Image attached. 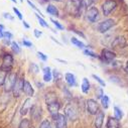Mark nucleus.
Listing matches in <instances>:
<instances>
[{
    "mask_svg": "<svg viewBox=\"0 0 128 128\" xmlns=\"http://www.w3.org/2000/svg\"><path fill=\"white\" fill-rule=\"evenodd\" d=\"M36 85H38V87H40H40H44V84H42V83H38V82Z\"/></svg>",
    "mask_w": 128,
    "mask_h": 128,
    "instance_id": "obj_49",
    "label": "nucleus"
},
{
    "mask_svg": "<svg viewBox=\"0 0 128 128\" xmlns=\"http://www.w3.org/2000/svg\"><path fill=\"white\" fill-rule=\"evenodd\" d=\"M22 23H23V26H24L25 28H27V29H28V28L30 27V26H29V24H28V23H27L25 20H23V21H22Z\"/></svg>",
    "mask_w": 128,
    "mask_h": 128,
    "instance_id": "obj_47",
    "label": "nucleus"
},
{
    "mask_svg": "<svg viewBox=\"0 0 128 128\" xmlns=\"http://www.w3.org/2000/svg\"><path fill=\"white\" fill-rule=\"evenodd\" d=\"M81 90L84 94H88L89 91H90V82L87 78H84L83 79V82H82V85H81Z\"/></svg>",
    "mask_w": 128,
    "mask_h": 128,
    "instance_id": "obj_20",
    "label": "nucleus"
},
{
    "mask_svg": "<svg viewBox=\"0 0 128 128\" xmlns=\"http://www.w3.org/2000/svg\"><path fill=\"white\" fill-rule=\"evenodd\" d=\"M34 36H36V38H40L42 36V31L38 30V29H36V28L34 30Z\"/></svg>",
    "mask_w": 128,
    "mask_h": 128,
    "instance_id": "obj_40",
    "label": "nucleus"
},
{
    "mask_svg": "<svg viewBox=\"0 0 128 128\" xmlns=\"http://www.w3.org/2000/svg\"><path fill=\"white\" fill-rule=\"evenodd\" d=\"M50 71H52V70H50V67H44V68L42 69L44 74V73H50Z\"/></svg>",
    "mask_w": 128,
    "mask_h": 128,
    "instance_id": "obj_45",
    "label": "nucleus"
},
{
    "mask_svg": "<svg viewBox=\"0 0 128 128\" xmlns=\"http://www.w3.org/2000/svg\"><path fill=\"white\" fill-rule=\"evenodd\" d=\"M106 126H107V128H119L120 127V122L115 117H109Z\"/></svg>",
    "mask_w": 128,
    "mask_h": 128,
    "instance_id": "obj_18",
    "label": "nucleus"
},
{
    "mask_svg": "<svg viewBox=\"0 0 128 128\" xmlns=\"http://www.w3.org/2000/svg\"><path fill=\"white\" fill-rule=\"evenodd\" d=\"M46 12L50 14V15H52V16H58V8L54 6V5H52V4H48V6H46Z\"/></svg>",
    "mask_w": 128,
    "mask_h": 128,
    "instance_id": "obj_19",
    "label": "nucleus"
},
{
    "mask_svg": "<svg viewBox=\"0 0 128 128\" xmlns=\"http://www.w3.org/2000/svg\"><path fill=\"white\" fill-rule=\"evenodd\" d=\"M36 54H38V58L40 60H42V62H46V60H48V56H46L44 52H36Z\"/></svg>",
    "mask_w": 128,
    "mask_h": 128,
    "instance_id": "obj_35",
    "label": "nucleus"
},
{
    "mask_svg": "<svg viewBox=\"0 0 128 128\" xmlns=\"http://www.w3.org/2000/svg\"><path fill=\"white\" fill-rule=\"evenodd\" d=\"M52 75H54V81H56H56H58V80H60V73L58 72V70H56H56H54Z\"/></svg>",
    "mask_w": 128,
    "mask_h": 128,
    "instance_id": "obj_37",
    "label": "nucleus"
},
{
    "mask_svg": "<svg viewBox=\"0 0 128 128\" xmlns=\"http://www.w3.org/2000/svg\"><path fill=\"white\" fill-rule=\"evenodd\" d=\"M73 31H74V32H75V34H79V36H81L82 38H85V36H84V34H83V32H81V31H79V30H76V29H74Z\"/></svg>",
    "mask_w": 128,
    "mask_h": 128,
    "instance_id": "obj_46",
    "label": "nucleus"
},
{
    "mask_svg": "<svg viewBox=\"0 0 128 128\" xmlns=\"http://www.w3.org/2000/svg\"><path fill=\"white\" fill-rule=\"evenodd\" d=\"M116 58V54L112 50H102L101 52V56L100 58H102L104 62H110L111 60H113L114 58Z\"/></svg>",
    "mask_w": 128,
    "mask_h": 128,
    "instance_id": "obj_11",
    "label": "nucleus"
},
{
    "mask_svg": "<svg viewBox=\"0 0 128 128\" xmlns=\"http://www.w3.org/2000/svg\"><path fill=\"white\" fill-rule=\"evenodd\" d=\"M29 71H30L31 73H34V74H38V73L40 72V68H38V66L36 65V64L31 62L30 66H29Z\"/></svg>",
    "mask_w": 128,
    "mask_h": 128,
    "instance_id": "obj_27",
    "label": "nucleus"
},
{
    "mask_svg": "<svg viewBox=\"0 0 128 128\" xmlns=\"http://www.w3.org/2000/svg\"><path fill=\"white\" fill-rule=\"evenodd\" d=\"M3 17L6 18V19H9V20H13L14 19L13 16H11V14L10 13H7V12H4L3 13Z\"/></svg>",
    "mask_w": 128,
    "mask_h": 128,
    "instance_id": "obj_43",
    "label": "nucleus"
},
{
    "mask_svg": "<svg viewBox=\"0 0 128 128\" xmlns=\"http://www.w3.org/2000/svg\"><path fill=\"white\" fill-rule=\"evenodd\" d=\"M71 42H72L74 46H78V48H86V44H85L83 42L79 40L77 38H71Z\"/></svg>",
    "mask_w": 128,
    "mask_h": 128,
    "instance_id": "obj_21",
    "label": "nucleus"
},
{
    "mask_svg": "<svg viewBox=\"0 0 128 128\" xmlns=\"http://www.w3.org/2000/svg\"><path fill=\"white\" fill-rule=\"evenodd\" d=\"M56 128H67V117L65 114H58L54 118Z\"/></svg>",
    "mask_w": 128,
    "mask_h": 128,
    "instance_id": "obj_10",
    "label": "nucleus"
},
{
    "mask_svg": "<svg viewBox=\"0 0 128 128\" xmlns=\"http://www.w3.org/2000/svg\"><path fill=\"white\" fill-rule=\"evenodd\" d=\"M23 83H24V78H18L14 87H13V90H12V93H13V96L15 98H18L20 97V94L22 92V88H23Z\"/></svg>",
    "mask_w": 128,
    "mask_h": 128,
    "instance_id": "obj_9",
    "label": "nucleus"
},
{
    "mask_svg": "<svg viewBox=\"0 0 128 128\" xmlns=\"http://www.w3.org/2000/svg\"><path fill=\"white\" fill-rule=\"evenodd\" d=\"M10 46H11V50H12L14 54H20L21 48H20L19 44H18L16 42H12Z\"/></svg>",
    "mask_w": 128,
    "mask_h": 128,
    "instance_id": "obj_24",
    "label": "nucleus"
},
{
    "mask_svg": "<svg viewBox=\"0 0 128 128\" xmlns=\"http://www.w3.org/2000/svg\"><path fill=\"white\" fill-rule=\"evenodd\" d=\"M22 92H24L25 95H27L28 97H32L34 94V90L31 86V84L27 81V80H24V83H23V88H22Z\"/></svg>",
    "mask_w": 128,
    "mask_h": 128,
    "instance_id": "obj_14",
    "label": "nucleus"
},
{
    "mask_svg": "<svg viewBox=\"0 0 128 128\" xmlns=\"http://www.w3.org/2000/svg\"><path fill=\"white\" fill-rule=\"evenodd\" d=\"M50 21L54 23V25L56 26V29H58V30H64V29H65V27H64L58 21H56V20H54V19H52V18H50Z\"/></svg>",
    "mask_w": 128,
    "mask_h": 128,
    "instance_id": "obj_32",
    "label": "nucleus"
},
{
    "mask_svg": "<svg viewBox=\"0 0 128 128\" xmlns=\"http://www.w3.org/2000/svg\"><path fill=\"white\" fill-rule=\"evenodd\" d=\"M100 100H101V104H102L103 108L108 109V107H109V103H110V99H109L108 96H107V95H104Z\"/></svg>",
    "mask_w": 128,
    "mask_h": 128,
    "instance_id": "obj_23",
    "label": "nucleus"
},
{
    "mask_svg": "<svg viewBox=\"0 0 128 128\" xmlns=\"http://www.w3.org/2000/svg\"><path fill=\"white\" fill-rule=\"evenodd\" d=\"M54 1H60V0H54Z\"/></svg>",
    "mask_w": 128,
    "mask_h": 128,
    "instance_id": "obj_52",
    "label": "nucleus"
},
{
    "mask_svg": "<svg viewBox=\"0 0 128 128\" xmlns=\"http://www.w3.org/2000/svg\"><path fill=\"white\" fill-rule=\"evenodd\" d=\"M13 38V34L10 32V31H4V36H3V38H7V40H12Z\"/></svg>",
    "mask_w": 128,
    "mask_h": 128,
    "instance_id": "obj_38",
    "label": "nucleus"
},
{
    "mask_svg": "<svg viewBox=\"0 0 128 128\" xmlns=\"http://www.w3.org/2000/svg\"><path fill=\"white\" fill-rule=\"evenodd\" d=\"M103 96H104L103 89L102 88H97V90H96V97H97V99H101Z\"/></svg>",
    "mask_w": 128,
    "mask_h": 128,
    "instance_id": "obj_33",
    "label": "nucleus"
},
{
    "mask_svg": "<svg viewBox=\"0 0 128 128\" xmlns=\"http://www.w3.org/2000/svg\"><path fill=\"white\" fill-rule=\"evenodd\" d=\"M42 79H44V81L46 83L50 82V81L52 80V72H50V73H44Z\"/></svg>",
    "mask_w": 128,
    "mask_h": 128,
    "instance_id": "obj_31",
    "label": "nucleus"
},
{
    "mask_svg": "<svg viewBox=\"0 0 128 128\" xmlns=\"http://www.w3.org/2000/svg\"><path fill=\"white\" fill-rule=\"evenodd\" d=\"M27 3H28V5H29V6L31 7V8H34V10H36V12L40 13V15L42 16V13L40 12V9H38V8H36V5H34V4L32 3V2H31V1H30V0H27Z\"/></svg>",
    "mask_w": 128,
    "mask_h": 128,
    "instance_id": "obj_36",
    "label": "nucleus"
},
{
    "mask_svg": "<svg viewBox=\"0 0 128 128\" xmlns=\"http://www.w3.org/2000/svg\"><path fill=\"white\" fill-rule=\"evenodd\" d=\"M114 24H115V21H114V19H111V18H108V19L102 21V22L99 23V25H98L99 32H101V34L107 32L109 29H111V28L114 26Z\"/></svg>",
    "mask_w": 128,
    "mask_h": 128,
    "instance_id": "obj_7",
    "label": "nucleus"
},
{
    "mask_svg": "<svg viewBox=\"0 0 128 128\" xmlns=\"http://www.w3.org/2000/svg\"><path fill=\"white\" fill-rule=\"evenodd\" d=\"M12 9H13L14 13H15V14L17 15V17H18V18H19L20 20H22V18H23V17H22V13H21V12H20V11H19V10H18V9H17L16 7H13Z\"/></svg>",
    "mask_w": 128,
    "mask_h": 128,
    "instance_id": "obj_39",
    "label": "nucleus"
},
{
    "mask_svg": "<svg viewBox=\"0 0 128 128\" xmlns=\"http://www.w3.org/2000/svg\"><path fill=\"white\" fill-rule=\"evenodd\" d=\"M3 44L5 46H9V44H11V40H7V38H4L3 40Z\"/></svg>",
    "mask_w": 128,
    "mask_h": 128,
    "instance_id": "obj_44",
    "label": "nucleus"
},
{
    "mask_svg": "<svg viewBox=\"0 0 128 128\" xmlns=\"http://www.w3.org/2000/svg\"><path fill=\"white\" fill-rule=\"evenodd\" d=\"M12 2H14V3H16V0H11Z\"/></svg>",
    "mask_w": 128,
    "mask_h": 128,
    "instance_id": "obj_51",
    "label": "nucleus"
},
{
    "mask_svg": "<svg viewBox=\"0 0 128 128\" xmlns=\"http://www.w3.org/2000/svg\"><path fill=\"white\" fill-rule=\"evenodd\" d=\"M104 117H105V115H104V112H102V111H99L96 114V118L94 121L95 128H102V125L104 122Z\"/></svg>",
    "mask_w": 128,
    "mask_h": 128,
    "instance_id": "obj_15",
    "label": "nucleus"
},
{
    "mask_svg": "<svg viewBox=\"0 0 128 128\" xmlns=\"http://www.w3.org/2000/svg\"><path fill=\"white\" fill-rule=\"evenodd\" d=\"M117 7V2L116 0H106L102 5V11L103 14L105 16H108L111 14L112 11L115 10V8Z\"/></svg>",
    "mask_w": 128,
    "mask_h": 128,
    "instance_id": "obj_6",
    "label": "nucleus"
},
{
    "mask_svg": "<svg viewBox=\"0 0 128 128\" xmlns=\"http://www.w3.org/2000/svg\"><path fill=\"white\" fill-rule=\"evenodd\" d=\"M87 110L90 115H96L99 112V105L98 102L94 99H89L87 101Z\"/></svg>",
    "mask_w": 128,
    "mask_h": 128,
    "instance_id": "obj_8",
    "label": "nucleus"
},
{
    "mask_svg": "<svg viewBox=\"0 0 128 128\" xmlns=\"http://www.w3.org/2000/svg\"><path fill=\"white\" fill-rule=\"evenodd\" d=\"M17 79H18L17 74L12 73V72H10V73L7 74L6 79H5V83H4V85H3V87H4V92H5V93L12 92L13 87H14V85H15Z\"/></svg>",
    "mask_w": 128,
    "mask_h": 128,
    "instance_id": "obj_3",
    "label": "nucleus"
},
{
    "mask_svg": "<svg viewBox=\"0 0 128 128\" xmlns=\"http://www.w3.org/2000/svg\"><path fill=\"white\" fill-rule=\"evenodd\" d=\"M65 80L70 87H76L77 86V79L73 73H66L65 74Z\"/></svg>",
    "mask_w": 128,
    "mask_h": 128,
    "instance_id": "obj_16",
    "label": "nucleus"
},
{
    "mask_svg": "<svg viewBox=\"0 0 128 128\" xmlns=\"http://www.w3.org/2000/svg\"><path fill=\"white\" fill-rule=\"evenodd\" d=\"M126 44V40L123 36H117L113 42H112V48H122Z\"/></svg>",
    "mask_w": 128,
    "mask_h": 128,
    "instance_id": "obj_17",
    "label": "nucleus"
},
{
    "mask_svg": "<svg viewBox=\"0 0 128 128\" xmlns=\"http://www.w3.org/2000/svg\"><path fill=\"white\" fill-rule=\"evenodd\" d=\"M46 103L48 106V110L52 118H54L60 109V103L58 102L56 96L54 93H48L46 96Z\"/></svg>",
    "mask_w": 128,
    "mask_h": 128,
    "instance_id": "obj_1",
    "label": "nucleus"
},
{
    "mask_svg": "<svg viewBox=\"0 0 128 128\" xmlns=\"http://www.w3.org/2000/svg\"><path fill=\"white\" fill-rule=\"evenodd\" d=\"M22 1H23V0H20V2H22Z\"/></svg>",
    "mask_w": 128,
    "mask_h": 128,
    "instance_id": "obj_53",
    "label": "nucleus"
},
{
    "mask_svg": "<svg viewBox=\"0 0 128 128\" xmlns=\"http://www.w3.org/2000/svg\"><path fill=\"white\" fill-rule=\"evenodd\" d=\"M31 106H32V101H31V99L28 97L27 99L24 100V102H23V104H22V106H21V108H20V114H21L22 116L26 115V114L28 113V111L30 110Z\"/></svg>",
    "mask_w": 128,
    "mask_h": 128,
    "instance_id": "obj_13",
    "label": "nucleus"
},
{
    "mask_svg": "<svg viewBox=\"0 0 128 128\" xmlns=\"http://www.w3.org/2000/svg\"><path fill=\"white\" fill-rule=\"evenodd\" d=\"M22 44H23V46H26V48H31L34 44H32V42H28L27 40H24L23 42H22Z\"/></svg>",
    "mask_w": 128,
    "mask_h": 128,
    "instance_id": "obj_41",
    "label": "nucleus"
},
{
    "mask_svg": "<svg viewBox=\"0 0 128 128\" xmlns=\"http://www.w3.org/2000/svg\"><path fill=\"white\" fill-rule=\"evenodd\" d=\"M92 77H93V78H94L96 81H97V82H98V83H99V84H100L102 87H104V86L106 85V84H105V82H104V81H103V80H102V79H101L99 76H97V75H92Z\"/></svg>",
    "mask_w": 128,
    "mask_h": 128,
    "instance_id": "obj_34",
    "label": "nucleus"
},
{
    "mask_svg": "<svg viewBox=\"0 0 128 128\" xmlns=\"http://www.w3.org/2000/svg\"><path fill=\"white\" fill-rule=\"evenodd\" d=\"M30 112H31V117L34 120H40L42 115V109L40 106L38 105H32L30 108Z\"/></svg>",
    "mask_w": 128,
    "mask_h": 128,
    "instance_id": "obj_12",
    "label": "nucleus"
},
{
    "mask_svg": "<svg viewBox=\"0 0 128 128\" xmlns=\"http://www.w3.org/2000/svg\"><path fill=\"white\" fill-rule=\"evenodd\" d=\"M13 64H14L13 56L11 54L6 52L2 56V64H1V66H0V69L5 71L6 73H10L11 69L13 67Z\"/></svg>",
    "mask_w": 128,
    "mask_h": 128,
    "instance_id": "obj_2",
    "label": "nucleus"
},
{
    "mask_svg": "<svg viewBox=\"0 0 128 128\" xmlns=\"http://www.w3.org/2000/svg\"><path fill=\"white\" fill-rule=\"evenodd\" d=\"M52 40H54V42H56V44H60V42H58V40H56V38H52Z\"/></svg>",
    "mask_w": 128,
    "mask_h": 128,
    "instance_id": "obj_50",
    "label": "nucleus"
},
{
    "mask_svg": "<svg viewBox=\"0 0 128 128\" xmlns=\"http://www.w3.org/2000/svg\"><path fill=\"white\" fill-rule=\"evenodd\" d=\"M36 18H38V22H40V24L42 26H44V27H46V28L48 27V23H46V21L42 16H40V14L36 13Z\"/></svg>",
    "mask_w": 128,
    "mask_h": 128,
    "instance_id": "obj_28",
    "label": "nucleus"
},
{
    "mask_svg": "<svg viewBox=\"0 0 128 128\" xmlns=\"http://www.w3.org/2000/svg\"><path fill=\"white\" fill-rule=\"evenodd\" d=\"M114 115H115V118L118 119V120L122 119V117H123L122 110L119 107H117V106H114Z\"/></svg>",
    "mask_w": 128,
    "mask_h": 128,
    "instance_id": "obj_25",
    "label": "nucleus"
},
{
    "mask_svg": "<svg viewBox=\"0 0 128 128\" xmlns=\"http://www.w3.org/2000/svg\"><path fill=\"white\" fill-rule=\"evenodd\" d=\"M65 116L70 119L71 121H75L78 119L79 115H78V110L76 108V106L74 104H67V106L65 107Z\"/></svg>",
    "mask_w": 128,
    "mask_h": 128,
    "instance_id": "obj_4",
    "label": "nucleus"
},
{
    "mask_svg": "<svg viewBox=\"0 0 128 128\" xmlns=\"http://www.w3.org/2000/svg\"><path fill=\"white\" fill-rule=\"evenodd\" d=\"M31 126V122L29 119H22L18 125V128H30Z\"/></svg>",
    "mask_w": 128,
    "mask_h": 128,
    "instance_id": "obj_22",
    "label": "nucleus"
},
{
    "mask_svg": "<svg viewBox=\"0 0 128 128\" xmlns=\"http://www.w3.org/2000/svg\"><path fill=\"white\" fill-rule=\"evenodd\" d=\"M40 128H52V123H50V121L48 120V119H44V120L40 123Z\"/></svg>",
    "mask_w": 128,
    "mask_h": 128,
    "instance_id": "obj_29",
    "label": "nucleus"
},
{
    "mask_svg": "<svg viewBox=\"0 0 128 128\" xmlns=\"http://www.w3.org/2000/svg\"><path fill=\"white\" fill-rule=\"evenodd\" d=\"M124 70H125V72L128 74V62H126V65H125V68H124Z\"/></svg>",
    "mask_w": 128,
    "mask_h": 128,
    "instance_id": "obj_48",
    "label": "nucleus"
},
{
    "mask_svg": "<svg viewBox=\"0 0 128 128\" xmlns=\"http://www.w3.org/2000/svg\"><path fill=\"white\" fill-rule=\"evenodd\" d=\"M8 73H6L5 71L0 69V87H2L5 83V79H6V76H7Z\"/></svg>",
    "mask_w": 128,
    "mask_h": 128,
    "instance_id": "obj_26",
    "label": "nucleus"
},
{
    "mask_svg": "<svg viewBox=\"0 0 128 128\" xmlns=\"http://www.w3.org/2000/svg\"><path fill=\"white\" fill-rule=\"evenodd\" d=\"M86 17L92 23L97 22L100 19V14H99L98 8L95 7V6H91L90 8H88V10L86 12Z\"/></svg>",
    "mask_w": 128,
    "mask_h": 128,
    "instance_id": "obj_5",
    "label": "nucleus"
},
{
    "mask_svg": "<svg viewBox=\"0 0 128 128\" xmlns=\"http://www.w3.org/2000/svg\"><path fill=\"white\" fill-rule=\"evenodd\" d=\"M3 36H4V25L0 24V40L3 38Z\"/></svg>",
    "mask_w": 128,
    "mask_h": 128,
    "instance_id": "obj_42",
    "label": "nucleus"
},
{
    "mask_svg": "<svg viewBox=\"0 0 128 128\" xmlns=\"http://www.w3.org/2000/svg\"><path fill=\"white\" fill-rule=\"evenodd\" d=\"M84 54H85L86 56H91V58H100L98 54H96L94 52H92V50H84Z\"/></svg>",
    "mask_w": 128,
    "mask_h": 128,
    "instance_id": "obj_30",
    "label": "nucleus"
}]
</instances>
